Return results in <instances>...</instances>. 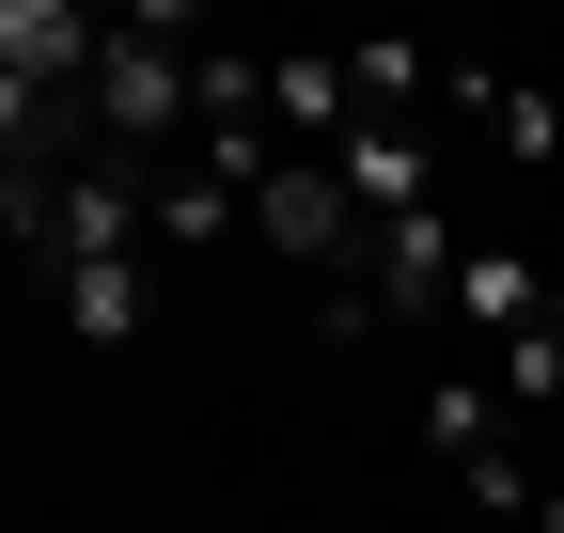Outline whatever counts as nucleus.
<instances>
[{
  "label": "nucleus",
  "instance_id": "6",
  "mask_svg": "<svg viewBox=\"0 0 564 533\" xmlns=\"http://www.w3.org/2000/svg\"><path fill=\"white\" fill-rule=\"evenodd\" d=\"M267 126H299V157H329L345 126H361V79H345L329 47H267Z\"/></svg>",
  "mask_w": 564,
  "mask_h": 533
},
{
  "label": "nucleus",
  "instance_id": "4",
  "mask_svg": "<svg viewBox=\"0 0 564 533\" xmlns=\"http://www.w3.org/2000/svg\"><path fill=\"white\" fill-rule=\"evenodd\" d=\"M95 47H110V17H79V0H0V79L17 95H95Z\"/></svg>",
  "mask_w": 564,
  "mask_h": 533
},
{
  "label": "nucleus",
  "instance_id": "7",
  "mask_svg": "<svg viewBox=\"0 0 564 533\" xmlns=\"http://www.w3.org/2000/svg\"><path fill=\"white\" fill-rule=\"evenodd\" d=\"M63 329H79V346H141V329H158V283H141V251L63 266Z\"/></svg>",
  "mask_w": 564,
  "mask_h": 533
},
{
  "label": "nucleus",
  "instance_id": "3",
  "mask_svg": "<svg viewBox=\"0 0 564 533\" xmlns=\"http://www.w3.org/2000/svg\"><path fill=\"white\" fill-rule=\"evenodd\" d=\"M251 220H267V251H299V266H361V205H345L329 157H282L251 188Z\"/></svg>",
  "mask_w": 564,
  "mask_h": 533
},
{
  "label": "nucleus",
  "instance_id": "14",
  "mask_svg": "<svg viewBox=\"0 0 564 533\" xmlns=\"http://www.w3.org/2000/svg\"><path fill=\"white\" fill-rule=\"evenodd\" d=\"M455 487H470V518H533V502H549V487L518 471V439H486V455H470V471H455Z\"/></svg>",
  "mask_w": 564,
  "mask_h": 533
},
{
  "label": "nucleus",
  "instance_id": "15",
  "mask_svg": "<svg viewBox=\"0 0 564 533\" xmlns=\"http://www.w3.org/2000/svg\"><path fill=\"white\" fill-rule=\"evenodd\" d=\"M533 533H564V487H549V502H533Z\"/></svg>",
  "mask_w": 564,
  "mask_h": 533
},
{
  "label": "nucleus",
  "instance_id": "8",
  "mask_svg": "<svg viewBox=\"0 0 564 533\" xmlns=\"http://www.w3.org/2000/svg\"><path fill=\"white\" fill-rule=\"evenodd\" d=\"M455 314L486 329V346H518V329L549 314V283H533V251H518V236H470V266H455Z\"/></svg>",
  "mask_w": 564,
  "mask_h": 533
},
{
  "label": "nucleus",
  "instance_id": "16",
  "mask_svg": "<svg viewBox=\"0 0 564 533\" xmlns=\"http://www.w3.org/2000/svg\"><path fill=\"white\" fill-rule=\"evenodd\" d=\"M0 487H17V455H0Z\"/></svg>",
  "mask_w": 564,
  "mask_h": 533
},
{
  "label": "nucleus",
  "instance_id": "12",
  "mask_svg": "<svg viewBox=\"0 0 564 533\" xmlns=\"http://www.w3.org/2000/svg\"><path fill=\"white\" fill-rule=\"evenodd\" d=\"M486 142H502L518 173H549V157H564V110H549L533 79H502V95H486Z\"/></svg>",
  "mask_w": 564,
  "mask_h": 533
},
{
  "label": "nucleus",
  "instance_id": "17",
  "mask_svg": "<svg viewBox=\"0 0 564 533\" xmlns=\"http://www.w3.org/2000/svg\"><path fill=\"white\" fill-rule=\"evenodd\" d=\"M220 533H251V518H220Z\"/></svg>",
  "mask_w": 564,
  "mask_h": 533
},
{
  "label": "nucleus",
  "instance_id": "2",
  "mask_svg": "<svg viewBox=\"0 0 564 533\" xmlns=\"http://www.w3.org/2000/svg\"><path fill=\"white\" fill-rule=\"evenodd\" d=\"M455 266H470V251H455V220H440V205L361 236V283H377V314H392V329H440V314H455Z\"/></svg>",
  "mask_w": 564,
  "mask_h": 533
},
{
  "label": "nucleus",
  "instance_id": "9",
  "mask_svg": "<svg viewBox=\"0 0 564 533\" xmlns=\"http://www.w3.org/2000/svg\"><path fill=\"white\" fill-rule=\"evenodd\" d=\"M236 205H251V188H236V173H204V157H188V173L158 188V251H220V220H236Z\"/></svg>",
  "mask_w": 564,
  "mask_h": 533
},
{
  "label": "nucleus",
  "instance_id": "11",
  "mask_svg": "<svg viewBox=\"0 0 564 533\" xmlns=\"http://www.w3.org/2000/svg\"><path fill=\"white\" fill-rule=\"evenodd\" d=\"M345 79H361V110H408V95H440V47L377 32V47H345Z\"/></svg>",
  "mask_w": 564,
  "mask_h": 533
},
{
  "label": "nucleus",
  "instance_id": "10",
  "mask_svg": "<svg viewBox=\"0 0 564 533\" xmlns=\"http://www.w3.org/2000/svg\"><path fill=\"white\" fill-rule=\"evenodd\" d=\"M423 439H440L455 471H470V455L502 439V377H440V392H423Z\"/></svg>",
  "mask_w": 564,
  "mask_h": 533
},
{
  "label": "nucleus",
  "instance_id": "13",
  "mask_svg": "<svg viewBox=\"0 0 564 533\" xmlns=\"http://www.w3.org/2000/svg\"><path fill=\"white\" fill-rule=\"evenodd\" d=\"M502 409H564V329H549V314L502 346Z\"/></svg>",
  "mask_w": 564,
  "mask_h": 533
},
{
  "label": "nucleus",
  "instance_id": "5",
  "mask_svg": "<svg viewBox=\"0 0 564 533\" xmlns=\"http://www.w3.org/2000/svg\"><path fill=\"white\" fill-rule=\"evenodd\" d=\"M329 173H345V205H361V236H377V220H423V205H440V157H423L392 110H361V126H345V142H329Z\"/></svg>",
  "mask_w": 564,
  "mask_h": 533
},
{
  "label": "nucleus",
  "instance_id": "1",
  "mask_svg": "<svg viewBox=\"0 0 564 533\" xmlns=\"http://www.w3.org/2000/svg\"><path fill=\"white\" fill-rule=\"evenodd\" d=\"M188 79H204V32H188V17H110L95 95H79V110H95V157H110V173H141V157L188 126Z\"/></svg>",
  "mask_w": 564,
  "mask_h": 533
}]
</instances>
